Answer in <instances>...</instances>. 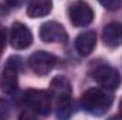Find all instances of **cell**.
<instances>
[{
    "label": "cell",
    "instance_id": "obj_1",
    "mask_svg": "<svg viewBox=\"0 0 122 120\" xmlns=\"http://www.w3.org/2000/svg\"><path fill=\"white\" fill-rule=\"evenodd\" d=\"M114 103V96L108 89L91 88L81 96V106L85 112L94 116L105 115Z\"/></svg>",
    "mask_w": 122,
    "mask_h": 120
},
{
    "label": "cell",
    "instance_id": "obj_2",
    "mask_svg": "<svg viewBox=\"0 0 122 120\" xmlns=\"http://www.w3.org/2000/svg\"><path fill=\"white\" fill-rule=\"evenodd\" d=\"M51 100L56 102L57 106V116L61 119H65L71 113V85L67 78L64 76H56L51 83H50V90H48Z\"/></svg>",
    "mask_w": 122,
    "mask_h": 120
},
{
    "label": "cell",
    "instance_id": "obj_3",
    "mask_svg": "<svg viewBox=\"0 0 122 120\" xmlns=\"http://www.w3.org/2000/svg\"><path fill=\"white\" fill-rule=\"evenodd\" d=\"M24 103L27 107L33 110L37 115L47 116L51 110V96L46 90H38V89H29L24 92L23 96Z\"/></svg>",
    "mask_w": 122,
    "mask_h": 120
},
{
    "label": "cell",
    "instance_id": "obj_4",
    "mask_svg": "<svg viewBox=\"0 0 122 120\" xmlns=\"http://www.w3.org/2000/svg\"><path fill=\"white\" fill-rule=\"evenodd\" d=\"M68 16H70L71 24L75 27H87L94 20V11L91 6L82 0H77L70 6Z\"/></svg>",
    "mask_w": 122,
    "mask_h": 120
},
{
    "label": "cell",
    "instance_id": "obj_5",
    "mask_svg": "<svg viewBox=\"0 0 122 120\" xmlns=\"http://www.w3.org/2000/svg\"><path fill=\"white\" fill-rule=\"evenodd\" d=\"M56 64H57V58L47 51H37L29 60L31 71L37 74L38 76H44L50 74V71L56 66Z\"/></svg>",
    "mask_w": 122,
    "mask_h": 120
},
{
    "label": "cell",
    "instance_id": "obj_6",
    "mask_svg": "<svg viewBox=\"0 0 122 120\" xmlns=\"http://www.w3.org/2000/svg\"><path fill=\"white\" fill-rule=\"evenodd\" d=\"M94 79L104 88L108 90H114L119 88L121 85V76L119 72L109 66V65H101L94 71Z\"/></svg>",
    "mask_w": 122,
    "mask_h": 120
},
{
    "label": "cell",
    "instance_id": "obj_7",
    "mask_svg": "<svg viewBox=\"0 0 122 120\" xmlns=\"http://www.w3.org/2000/svg\"><path fill=\"white\" fill-rule=\"evenodd\" d=\"M33 42V34L23 23H13L10 28V44L16 50H26Z\"/></svg>",
    "mask_w": 122,
    "mask_h": 120
},
{
    "label": "cell",
    "instance_id": "obj_8",
    "mask_svg": "<svg viewBox=\"0 0 122 120\" xmlns=\"http://www.w3.org/2000/svg\"><path fill=\"white\" fill-rule=\"evenodd\" d=\"M40 38L44 42H67V31L60 23L56 21H47L40 27Z\"/></svg>",
    "mask_w": 122,
    "mask_h": 120
},
{
    "label": "cell",
    "instance_id": "obj_9",
    "mask_svg": "<svg viewBox=\"0 0 122 120\" xmlns=\"http://www.w3.org/2000/svg\"><path fill=\"white\" fill-rule=\"evenodd\" d=\"M17 74L19 71L10 65H6L3 74H1V78H0V89L3 93L11 96L16 93L17 86H19V78H17Z\"/></svg>",
    "mask_w": 122,
    "mask_h": 120
},
{
    "label": "cell",
    "instance_id": "obj_10",
    "mask_svg": "<svg viewBox=\"0 0 122 120\" xmlns=\"http://www.w3.org/2000/svg\"><path fill=\"white\" fill-rule=\"evenodd\" d=\"M104 44L109 48H115L122 45V24L121 23H109L102 31Z\"/></svg>",
    "mask_w": 122,
    "mask_h": 120
},
{
    "label": "cell",
    "instance_id": "obj_11",
    "mask_svg": "<svg viewBox=\"0 0 122 120\" xmlns=\"http://www.w3.org/2000/svg\"><path fill=\"white\" fill-rule=\"evenodd\" d=\"M95 44H97V34L92 30L84 31L75 38V48L82 57H87L91 54L95 48Z\"/></svg>",
    "mask_w": 122,
    "mask_h": 120
},
{
    "label": "cell",
    "instance_id": "obj_12",
    "mask_svg": "<svg viewBox=\"0 0 122 120\" xmlns=\"http://www.w3.org/2000/svg\"><path fill=\"white\" fill-rule=\"evenodd\" d=\"M51 9H53L51 0H29V4H27V16L31 17V18L44 17V16L50 14Z\"/></svg>",
    "mask_w": 122,
    "mask_h": 120
},
{
    "label": "cell",
    "instance_id": "obj_13",
    "mask_svg": "<svg viewBox=\"0 0 122 120\" xmlns=\"http://www.w3.org/2000/svg\"><path fill=\"white\" fill-rule=\"evenodd\" d=\"M107 10H111V11H115L121 7L122 0H98Z\"/></svg>",
    "mask_w": 122,
    "mask_h": 120
},
{
    "label": "cell",
    "instance_id": "obj_14",
    "mask_svg": "<svg viewBox=\"0 0 122 120\" xmlns=\"http://www.w3.org/2000/svg\"><path fill=\"white\" fill-rule=\"evenodd\" d=\"M10 112H11L10 103L7 100H4V99H0V120L7 119L10 116Z\"/></svg>",
    "mask_w": 122,
    "mask_h": 120
},
{
    "label": "cell",
    "instance_id": "obj_15",
    "mask_svg": "<svg viewBox=\"0 0 122 120\" xmlns=\"http://www.w3.org/2000/svg\"><path fill=\"white\" fill-rule=\"evenodd\" d=\"M6 65H10V66H13V68H16L17 71H20L21 68H23V61L20 57H16V55H13V57H10L7 62H6Z\"/></svg>",
    "mask_w": 122,
    "mask_h": 120
},
{
    "label": "cell",
    "instance_id": "obj_16",
    "mask_svg": "<svg viewBox=\"0 0 122 120\" xmlns=\"http://www.w3.org/2000/svg\"><path fill=\"white\" fill-rule=\"evenodd\" d=\"M4 45H6V32L3 30H0V52L3 51Z\"/></svg>",
    "mask_w": 122,
    "mask_h": 120
},
{
    "label": "cell",
    "instance_id": "obj_17",
    "mask_svg": "<svg viewBox=\"0 0 122 120\" xmlns=\"http://www.w3.org/2000/svg\"><path fill=\"white\" fill-rule=\"evenodd\" d=\"M23 1H24V0H7L9 6H11V7H19Z\"/></svg>",
    "mask_w": 122,
    "mask_h": 120
},
{
    "label": "cell",
    "instance_id": "obj_18",
    "mask_svg": "<svg viewBox=\"0 0 122 120\" xmlns=\"http://www.w3.org/2000/svg\"><path fill=\"white\" fill-rule=\"evenodd\" d=\"M119 115H121V117H122V99H121V102H119Z\"/></svg>",
    "mask_w": 122,
    "mask_h": 120
}]
</instances>
